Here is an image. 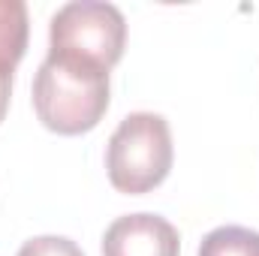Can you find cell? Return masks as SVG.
<instances>
[{"mask_svg": "<svg viewBox=\"0 0 259 256\" xmlns=\"http://www.w3.org/2000/svg\"><path fill=\"white\" fill-rule=\"evenodd\" d=\"M33 109L58 136L91 133L109 109V69L49 55L33 78Z\"/></svg>", "mask_w": 259, "mask_h": 256, "instance_id": "cell-1", "label": "cell"}, {"mask_svg": "<svg viewBox=\"0 0 259 256\" xmlns=\"http://www.w3.org/2000/svg\"><path fill=\"white\" fill-rule=\"evenodd\" d=\"M175 148L172 130L163 115L133 112L127 115L109 139L106 148V172L118 193L142 196L166 181L172 172Z\"/></svg>", "mask_w": 259, "mask_h": 256, "instance_id": "cell-2", "label": "cell"}, {"mask_svg": "<svg viewBox=\"0 0 259 256\" xmlns=\"http://www.w3.org/2000/svg\"><path fill=\"white\" fill-rule=\"evenodd\" d=\"M127 21L124 12L103 0H72L52 15L49 27V55L75 58L84 64L112 66L124 58Z\"/></svg>", "mask_w": 259, "mask_h": 256, "instance_id": "cell-3", "label": "cell"}, {"mask_svg": "<svg viewBox=\"0 0 259 256\" xmlns=\"http://www.w3.org/2000/svg\"><path fill=\"white\" fill-rule=\"evenodd\" d=\"M178 229L160 214H124L103 235V256H178Z\"/></svg>", "mask_w": 259, "mask_h": 256, "instance_id": "cell-4", "label": "cell"}, {"mask_svg": "<svg viewBox=\"0 0 259 256\" xmlns=\"http://www.w3.org/2000/svg\"><path fill=\"white\" fill-rule=\"evenodd\" d=\"M27 6L21 0H0V66H18L27 52Z\"/></svg>", "mask_w": 259, "mask_h": 256, "instance_id": "cell-5", "label": "cell"}, {"mask_svg": "<svg viewBox=\"0 0 259 256\" xmlns=\"http://www.w3.org/2000/svg\"><path fill=\"white\" fill-rule=\"evenodd\" d=\"M199 256H259V232L247 226H217L202 238Z\"/></svg>", "mask_w": 259, "mask_h": 256, "instance_id": "cell-6", "label": "cell"}, {"mask_svg": "<svg viewBox=\"0 0 259 256\" xmlns=\"http://www.w3.org/2000/svg\"><path fill=\"white\" fill-rule=\"evenodd\" d=\"M18 256H84L75 241H69L64 235H39L21 244Z\"/></svg>", "mask_w": 259, "mask_h": 256, "instance_id": "cell-7", "label": "cell"}, {"mask_svg": "<svg viewBox=\"0 0 259 256\" xmlns=\"http://www.w3.org/2000/svg\"><path fill=\"white\" fill-rule=\"evenodd\" d=\"M12 72L9 66H0V124L6 118V109H9V97H12Z\"/></svg>", "mask_w": 259, "mask_h": 256, "instance_id": "cell-8", "label": "cell"}]
</instances>
